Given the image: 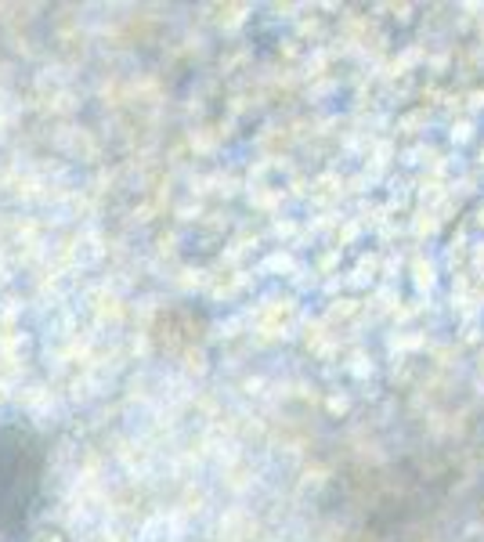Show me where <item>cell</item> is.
Masks as SVG:
<instances>
[{
    "instance_id": "cell-1",
    "label": "cell",
    "mask_w": 484,
    "mask_h": 542,
    "mask_svg": "<svg viewBox=\"0 0 484 542\" xmlns=\"http://www.w3.org/2000/svg\"><path fill=\"white\" fill-rule=\"evenodd\" d=\"M40 542H62V535L58 531H44V538Z\"/></svg>"
}]
</instances>
